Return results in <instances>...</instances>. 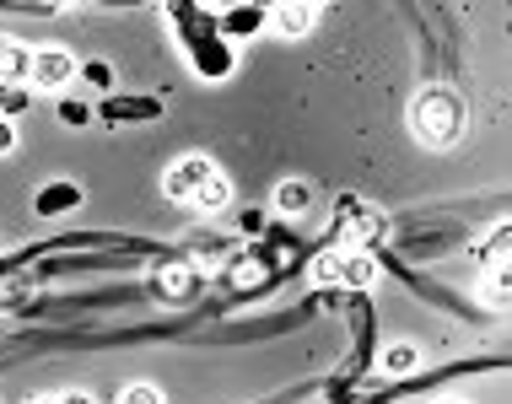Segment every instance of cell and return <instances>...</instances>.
I'll return each instance as SVG.
<instances>
[{"label": "cell", "mask_w": 512, "mask_h": 404, "mask_svg": "<svg viewBox=\"0 0 512 404\" xmlns=\"http://www.w3.org/2000/svg\"><path fill=\"white\" fill-rule=\"evenodd\" d=\"M410 130L421 146H453L464 135V97L453 87H426L410 103Z\"/></svg>", "instance_id": "1"}, {"label": "cell", "mask_w": 512, "mask_h": 404, "mask_svg": "<svg viewBox=\"0 0 512 404\" xmlns=\"http://www.w3.org/2000/svg\"><path fill=\"white\" fill-rule=\"evenodd\" d=\"M71 76H76V60L65 49H33V87L38 92H65L71 87Z\"/></svg>", "instance_id": "2"}, {"label": "cell", "mask_w": 512, "mask_h": 404, "mask_svg": "<svg viewBox=\"0 0 512 404\" xmlns=\"http://www.w3.org/2000/svg\"><path fill=\"white\" fill-rule=\"evenodd\" d=\"M216 178V167L205 162V157H184V162H173L168 167V178H162V189L173 194V200H195V194L205 189Z\"/></svg>", "instance_id": "3"}, {"label": "cell", "mask_w": 512, "mask_h": 404, "mask_svg": "<svg viewBox=\"0 0 512 404\" xmlns=\"http://www.w3.org/2000/svg\"><path fill=\"white\" fill-rule=\"evenodd\" d=\"M27 76H33V49L17 38H0V87H17Z\"/></svg>", "instance_id": "4"}, {"label": "cell", "mask_w": 512, "mask_h": 404, "mask_svg": "<svg viewBox=\"0 0 512 404\" xmlns=\"http://www.w3.org/2000/svg\"><path fill=\"white\" fill-rule=\"evenodd\" d=\"M313 17H318L313 6H297V0H286V6L270 11V27H275L281 38H302V33H313Z\"/></svg>", "instance_id": "5"}, {"label": "cell", "mask_w": 512, "mask_h": 404, "mask_svg": "<svg viewBox=\"0 0 512 404\" xmlns=\"http://www.w3.org/2000/svg\"><path fill=\"white\" fill-rule=\"evenodd\" d=\"M340 227H345V254H351V248H362L372 232H378V216L372 211H362V205H340Z\"/></svg>", "instance_id": "6"}, {"label": "cell", "mask_w": 512, "mask_h": 404, "mask_svg": "<svg viewBox=\"0 0 512 404\" xmlns=\"http://www.w3.org/2000/svg\"><path fill=\"white\" fill-rule=\"evenodd\" d=\"M308 205H313V189L302 184V178H286V184L275 189V211H281V216H302Z\"/></svg>", "instance_id": "7"}, {"label": "cell", "mask_w": 512, "mask_h": 404, "mask_svg": "<svg viewBox=\"0 0 512 404\" xmlns=\"http://www.w3.org/2000/svg\"><path fill=\"white\" fill-rule=\"evenodd\" d=\"M415 361H421V351H415V345H383L378 367L389 372V378H410V372H415Z\"/></svg>", "instance_id": "8"}, {"label": "cell", "mask_w": 512, "mask_h": 404, "mask_svg": "<svg viewBox=\"0 0 512 404\" xmlns=\"http://www.w3.org/2000/svg\"><path fill=\"white\" fill-rule=\"evenodd\" d=\"M340 281H345V286H372V281H378V264H372V254H362V248H351V254H345Z\"/></svg>", "instance_id": "9"}, {"label": "cell", "mask_w": 512, "mask_h": 404, "mask_svg": "<svg viewBox=\"0 0 512 404\" xmlns=\"http://www.w3.org/2000/svg\"><path fill=\"white\" fill-rule=\"evenodd\" d=\"M195 259L205 264V270L227 264V259H232V238H200V243H195Z\"/></svg>", "instance_id": "10"}, {"label": "cell", "mask_w": 512, "mask_h": 404, "mask_svg": "<svg viewBox=\"0 0 512 404\" xmlns=\"http://www.w3.org/2000/svg\"><path fill=\"white\" fill-rule=\"evenodd\" d=\"M227 200H232V189H227V178H221V173H216V178H211V184H205L200 194H195V205H200V211H221Z\"/></svg>", "instance_id": "11"}, {"label": "cell", "mask_w": 512, "mask_h": 404, "mask_svg": "<svg viewBox=\"0 0 512 404\" xmlns=\"http://www.w3.org/2000/svg\"><path fill=\"white\" fill-rule=\"evenodd\" d=\"M340 270H345V248H329V254L313 259V275H318V281H340Z\"/></svg>", "instance_id": "12"}, {"label": "cell", "mask_w": 512, "mask_h": 404, "mask_svg": "<svg viewBox=\"0 0 512 404\" xmlns=\"http://www.w3.org/2000/svg\"><path fill=\"white\" fill-rule=\"evenodd\" d=\"M119 404H162V388H151V383H130L119 394Z\"/></svg>", "instance_id": "13"}, {"label": "cell", "mask_w": 512, "mask_h": 404, "mask_svg": "<svg viewBox=\"0 0 512 404\" xmlns=\"http://www.w3.org/2000/svg\"><path fill=\"white\" fill-rule=\"evenodd\" d=\"M480 291H486V302H496V308L507 302V270H502V264H496V270L486 275V286H480Z\"/></svg>", "instance_id": "14"}, {"label": "cell", "mask_w": 512, "mask_h": 404, "mask_svg": "<svg viewBox=\"0 0 512 404\" xmlns=\"http://www.w3.org/2000/svg\"><path fill=\"white\" fill-rule=\"evenodd\" d=\"M22 297H27V286H22V281H0V308H17Z\"/></svg>", "instance_id": "15"}, {"label": "cell", "mask_w": 512, "mask_h": 404, "mask_svg": "<svg viewBox=\"0 0 512 404\" xmlns=\"http://www.w3.org/2000/svg\"><path fill=\"white\" fill-rule=\"evenodd\" d=\"M17 146V130H11V119H0V151H11Z\"/></svg>", "instance_id": "16"}, {"label": "cell", "mask_w": 512, "mask_h": 404, "mask_svg": "<svg viewBox=\"0 0 512 404\" xmlns=\"http://www.w3.org/2000/svg\"><path fill=\"white\" fill-rule=\"evenodd\" d=\"M60 404H92V394H65Z\"/></svg>", "instance_id": "17"}, {"label": "cell", "mask_w": 512, "mask_h": 404, "mask_svg": "<svg viewBox=\"0 0 512 404\" xmlns=\"http://www.w3.org/2000/svg\"><path fill=\"white\" fill-rule=\"evenodd\" d=\"M33 404H60V399H33Z\"/></svg>", "instance_id": "18"}, {"label": "cell", "mask_w": 512, "mask_h": 404, "mask_svg": "<svg viewBox=\"0 0 512 404\" xmlns=\"http://www.w3.org/2000/svg\"><path fill=\"white\" fill-rule=\"evenodd\" d=\"M437 404H464V399H437Z\"/></svg>", "instance_id": "19"}]
</instances>
